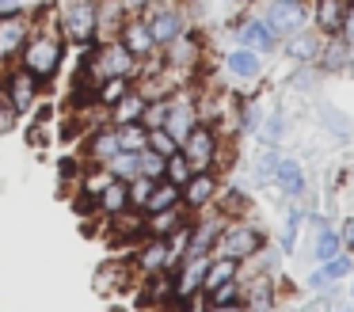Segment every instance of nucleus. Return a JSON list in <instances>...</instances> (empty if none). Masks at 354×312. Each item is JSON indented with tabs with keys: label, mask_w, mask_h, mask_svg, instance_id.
Here are the masks:
<instances>
[{
	"label": "nucleus",
	"mask_w": 354,
	"mask_h": 312,
	"mask_svg": "<svg viewBox=\"0 0 354 312\" xmlns=\"http://www.w3.org/2000/svg\"><path fill=\"white\" fill-rule=\"evenodd\" d=\"M198 126V103H194V88H183L171 95V111H168V122H164V129H168L171 137H176L179 145L191 137V129Z\"/></svg>",
	"instance_id": "ddd939ff"
},
{
	"label": "nucleus",
	"mask_w": 354,
	"mask_h": 312,
	"mask_svg": "<svg viewBox=\"0 0 354 312\" xmlns=\"http://www.w3.org/2000/svg\"><path fill=\"white\" fill-rule=\"evenodd\" d=\"M339 240H343V251L354 255V217H346L343 225H339Z\"/></svg>",
	"instance_id": "49530a36"
},
{
	"label": "nucleus",
	"mask_w": 354,
	"mask_h": 312,
	"mask_svg": "<svg viewBox=\"0 0 354 312\" xmlns=\"http://www.w3.org/2000/svg\"><path fill=\"white\" fill-rule=\"evenodd\" d=\"M0 95L8 99L12 107H16V114L24 118V114H31L35 107H39L42 99V84L35 80L27 68L19 65H4V73H0Z\"/></svg>",
	"instance_id": "423d86ee"
},
{
	"label": "nucleus",
	"mask_w": 354,
	"mask_h": 312,
	"mask_svg": "<svg viewBox=\"0 0 354 312\" xmlns=\"http://www.w3.org/2000/svg\"><path fill=\"white\" fill-rule=\"evenodd\" d=\"M278 156H282V152H278V145H263V152L255 156V183H270Z\"/></svg>",
	"instance_id": "58836bf2"
},
{
	"label": "nucleus",
	"mask_w": 354,
	"mask_h": 312,
	"mask_svg": "<svg viewBox=\"0 0 354 312\" xmlns=\"http://www.w3.org/2000/svg\"><path fill=\"white\" fill-rule=\"evenodd\" d=\"M16 126H19V114H16V107H12L8 99L0 95V134H12Z\"/></svg>",
	"instance_id": "37998d69"
},
{
	"label": "nucleus",
	"mask_w": 354,
	"mask_h": 312,
	"mask_svg": "<svg viewBox=\"0 0 354 312\" xmlns=\"http://www.w3.org/2000/svg\"><path fill=\"white\" fill-rule=\"evenodd\" d=\"M263 248H267L263 228L255 225V221H248V217H236V221H225L221 225V236H217V244H214V255H229V259H236V263H244V259L259 255Z\"/></svg>",
	"instance_id": "7ed1b4c3"
},
{
	"label": "nucleus",
	"mask_w": 354,
	"mask_h": 312,
	"mask_svg": "<svg viewBox=\"0 0 354 312\" xmlns=\"http://www.w3.org/2000/svg\"><path fill=\"white\" fill-rule=\"evenodd\" d=\"M255 134H259L263 145H282V137H286V114H282V107H274V111L263 114L259 126H255Z\"/></svg>",
	"instance_id": "2f4dec72"
},
{
	"label": "nucleus",
	"mask_w": 354,
	"mask_h": 312,
	"mask_svg": "<svg viewBox=\"0 0 354 312\" xmlns=\"http://www.w3.org/2000/svg\"><path fill=\"white\" fill-rule=\"evenodd\" d=\"M202 57H206V35H202L198 27L183 30L176 42L160 46V61H164V65L179 68V73H187V76H194V68L202 65Z\"/></svg>",
	"instance_id": "6e6552de"
},
{
	"label": "nucleus",
	"mask_w": 354,
	"mask_h": 312,
	"mask_svg": "<svg viewBox=\"0 0 354 312\" xmlns=\"http://www.w3.org/2000/svg\"><path fill=\"white\" fill-rule=\"evenodd\" d=\"M183 221H191V213H187V205H176V210H160V213H145V228L149 236H164L168 240L171 232H176Z\"/></svg>",
	"instance_id": "bb28decb"
},
{
	"label": "nucleus",
	"mask_w": 354,
	"mask_h": 312,
	"mask_svg": "<svg viewBox=\"0 0 354 312\" xmlns=\"http://www.w3.org/2000/svg\"><path fill=\"white\" fill-rule=\"evenodd\" d=\"M346 12H351V0H308V23H313V30H320L324 38L343 35Z\"/></svg>",
	"instance_id": "4468645a"
},
{
	"label": "nucleus",
	"mask_w": 354,
	"mask_h": 312,
	"mask_svg": "<svg viewBox=\"0 0 354 312\" xmlns=\"http://www.w3.org/2000/svg\"><path fill=\"white\" fill-rule=\"evenodd\" d=\"M168 111H171V99H149L145 114H141V126H145V129H164Z\"/></svg>",
	"instance_id": "4c0bfd02"
},
{
	"label": "nucleus",
	"mask_w": 354,
	"mask_h": 312,
	"mask_svg": "<svg viewBox=\"0 0 354 312\" xmlns=\"http://www.w3.org/2000/svg\"><path fill=\"white\" fill-rule=\"evenodd\" d=\"M31 122H35V126H50V122H54V107L39 99V107L31 111Z\"/></svg>",
	"instance_id": "a18cd8bd"
},
{
	"label": "nucleus",
	"mask_w": 354,
	"mask_h": 312,
	"mask_svg": "<svg viewBox=\"0 0 354 312\" xmlns=\"http://www.w3.org/2000/svg\"><path fill=\"white\" fill-rule=\"evenodd\" d=\"M263 19L270 23V30H274L278 38H290V35H301L305 27H313L308 23V0L305 4H282V0H263Z\"/></svg>",
	"instance_id": "1a4fd4ad"
},
{
	"label": "nucleus",
	"mask_w": 354,
	"mask_h": 312,
	"mask_svg": "<svg viewBox=\"0 0 354 312\" xmlns=\"http://www.w3.org/2000/svg\"><path fill=\"white\" fill-rule=\"evenodd\" d=\"M176 205H183V187L160 179L153 187V194H149V202H145V210H141V213H160V210H176Z\"/></svg>",
	"instance_id": "c85d7f7f"
},
{
	"label": "nucleus",
	"mask_w": 354,
	"mask_h": 312,
	"mask_svg": "<svg viewBox=\"0 0 354 312\" xmlns=\"http://www.w3.org/2000/svg\"><path fill=\"white\" fill-rule=\"evenodd\" d=\"M179 152L191 160L194 172H217V175H221V164L232 156L229 137H221L217 126H209V122H198V126L191 129V137L179 145Z\"/></svg>",
	"instance_id": "f03ea898"
},
{
	"label": "nucleus",
	"mask_w": 354,
	"mask_h": 312,
	"mask_svg": "<svg viewBox=\"0 0 354 312\" xmlns=\"http://www.w3.org/2000/svg\"><path fill=\"white\" fill-rule=\"evenodd\" d=\"M282 4H305V0H282Z\"/></svg>",
	"instance_id": "864d4df0"
},
{
	"label": "nucleus",
	"mask_w": 354,
	"mask_h": 312,
	"mask_svg": "<svg viewBox=\"0 0 354 312\" xmlns=\"http://www.w3.org/2000/svg\"><path fill=\"white\" fill-rule=\"evenodd\" d=\"M16 8H24L19 0H0V12H16Z\"/></svg>",
	"instance_id": "603ef678"
},
{
	"label": "nucleus",
	"mask_w": 354,
	"mask_h": 312,
	"mask_svg": "<svg viewBox=\"0 0 354 312\" xmlns=\"http://www.w3.org/2000/svg\"><path fill=\"white\" fill-rule=\"evenodd\" d=\"M35 30V12L27 8H16V12H0V68L16 65L24 42L31 38Z\"/></svg>",
	"instance_id": "0eeeda50"
},
{
	"label": "nucleus",
	"mask_w": 354,
	"mask_h": 312,
	"mask_svg": "<svg viewBox=\"0 0 354 312\" xmlns=\"http://www.w3.org/2000/svg\"><path fill=\"white\" fill-rule=\"evenodd\" d=\"M240 278V263L229 255H209V266H206V282H202V297H209L217 286H225V282Z\"/></svg>",
	"instance_id": "b1692460"
},
{
	"label": "nucleus",
	"mask_w": 354,
	"mask_h": 312,
	"mask_svg": "<svg viewBox=\"0 0 354 312\" xmlns=\"http://www.w3.org/2000/svg\"><path fill=\"white\" fill-rule=\"evenodd\" d=\"M320 126L328 129L331 137H339V141H351V137H354V122L346 118L339 107H331V103H320Z\"/></svg>",
	"instance_id": "7c9ffc66"
},
{
	"label": "nucleus",
	"mask_w": 354,
	"mask_h": 312,
	"mask_svg": "<svg viewBox=\"0 0 354 312\" xmlns=\"http://www.w3.org/2000/svg\"><path fill=\"white\" fill-rule=\"evenodd\" d=\"M160 179H145V175H138V179H130V210H145L149 194H153V187Z\"/></svg>",
	"instance_id": "79ce46f5"
},
{
	"label": "nucleus",
	"mask_w": 354,
	"mask_h": 312,
	"mask_svg": "<svg viewBox=\"0 0 354 312\" xmlns=\"http://www.w3.org/2000/svg\"><path fill=\"white\" fill-rule=\"evenodd\" d=\"M308 251H313V259H316V263H328L331 255H339V251H343V240H339V228H335V225H324L320 232L313 236Z\"/></svg>",
	"instance_id": "c756f323"
},
{
	"label": "nucleus",
	"mask_w": 354,
	"mask_h": 312,
	"mask_svg": "<svg viewBox=\"0 0 354 312\" xmlns=\"http://www.w3.org/2000/svg\"><path fill=\"white\" fill-rule=\"evenodd\" d=\"M130 91H133V76H103V80H95V107L111 111Z\"/></svg>",
	"instance_id": "a878e982"
},
{
	"label": "nucleus",
	"mask_w": 354,
	"mask_h": 312,
	"mask_svg": "<svg viewBox=\"0 0 354 312\" xmlns=\"http://www.w3.org/2000/svg\"><path fill=\"white\" fill-rule=\"evenodd\" d=\"M118 42H122L138 61L153 57V53L160 50V46L153 42V35H149V27H145V19H141V15H130V19L122 23V30H118Z\"/></svg>",
	"instance_id": "aec40b11"
},
{
	"label": "nucleus",
	"mask_w": 354,
	"mask_h": 312,
	"mask_svg": "<svg viewBox=\"0 0 354 312\" xmlns=\"http://www.w3.org/2000/svg\"><path fill=\"white\" fill-rule=\"evenodd\" d=\"M343 38L354 46V0H351V12H346V23H343Z\"/></svg>",
	"instance_id": "8fccbe9b"
},
{
	"label": "nucleus",
	"mask_w": 354,
	"mask_h": 312,
	"mask_svg": "<svg viewBox=\"0 0 354 312\" xmlns=\"http://www.w3.org/2000/svg\"><path fill=\"white\" fill-rule=\"evenodd\" d=\"M130 278H133L130 259H126V263H103L100 270H95V289H100V293H115V289L130 286Z\"/></svg>",
	"instance_id": "cd10ccee"
},
{
	"label": "nucleus",
	"mask_w": 354,
	"mask_h": 312,
	"mask_svg": "<svg viewBox=\"0 0 354 312\" xmlns=\"http://www.w3.org/2000/svg\"><path fill=\"white\" fill-rule=\"evenodd\" d=\"M206 304H244V282L240 278H232V282H225V286H217L209 297H202Z\"/></svg>",
	"instance_id": "e433bc0d"
},
{
	"label": "nucleus",
	"mask_w": 354,
	"mask_h": 312,
	"mask_svg": "<svg viewBox=\"0 0 354 312\" xmlns=\"http://www.w3.org/2000/svg\"><path fill=\"white\" fill-rule=\"evenodd\" d=\"M118 134V149L122 152H141L149 145V129L141 126V122H130V126H115Z\"/></svg>",
	"instance_id": "72a5a7b5"
},
{
	"label": "nucleus",
	"mask_w": 354,
	"mask_h": 312,
	"mask_svg": "<svg viewBox=\"0 0 354 312\" xmlns=\"http://www.w3.org/2000/svg\"><path fill=\"white\" fill-rule=\"evenodd\" d=\"M217 190H221V175H217V172H194L191 183L183 187V205H187V213L194 217V213L214 210Z\"/></svg>",
	"instance_id": "2eb2a0df"
},
{
	"label": "nucleus",
	"mask_w": 354,
	"mask_h": 312,
	"mask_svg": "<svg viewBox=\"0 0 354 312\" xmlns=\"http://www.w3.org/2000/svg\"><path fill=\"white\" fill-rule=\"evenodd\" d=\"M118 134H115V126L111 122H103V126H92L84 134V141H80V160L84 164H92V167H103L111 156H118Z\"/></svg>",
	"instance_id": "f8f14e48"
},
{
	"label": "nucleus",
	"mask_w": 354,
	"mask_h": 312,
	"mask_svg": "<svg viewBox=\"0 0 354 312\" xmlns=\"http://www.w3.org/2000/svg\"><path fill=\"white\" fill-rule=\"evenodd\" d=\"M191 175H194V167H191V160H187L183 152H176V156L164 160V179H168V183L187 187V183H191Z\"/></svg>",
	"instance_id": "f704fd0d"
},
{
	"label": "nucleus",
	"mask_w": 354,
	"mask_h": 312,
	"mask_svg": "<svg viewBox=\"0 0 354 312\" xmlns=\"http://www.w3.org/2000/svg\"><path fill=\"white\" fill-rule=\"evenodd\" d=\"M346 312H354V309H346Z\"/></svg>",
	"instance_id": "4d7b16f0"
},
{
	"label": "nucleus",
	"mask_w": 354,
	"mask_h": 312,
	"mask_svg": "<svg viewBox=\"0 0 354 312\" xmlns=\"http://www.w3.org/2000/svg\"><path fill=\"white\" fill-rule=\"evenodd\" d=\"M221 61H225V73L240 84H255L267 73V68H263V53L248 50V46H236V42H232V50H225Z\"/></svg>",
	"instance_id": "f3484780"
},
{
	"label": "nucleus",
	"mask_w": 354,
	"mask_h": 312,
	"mask_svg": "<svg viewBox=\"0 0 354 312\" xmlns=\"http://www.w3.org/2000/svg\"><path fill=\"white\" fill-rule=\"evenodd\" d=\"M65 53H69V42L62 38L57 23H42L39 15H35V30H31V38L24 42V50H19L16 65L27 68V73H31L35 80L46 88V84L54 80L57 73H62Z\"/></svg>",
	"instance_id": "f257e3e1"
},
{
	"label": "nucleus",
	"mask_w": 354,
	"mask_h": 312,
	"mask_svg": "<svg viewBox=\"0 0 354 312\" xmlns=\"http://www.w3.org/2000/svg\"><path fill=\"white\" fill-rule=\"evenodd\" d=\"M270 183H274V190H278V194H286L290 202H301V198H305V190H308L305 164H301V160H293V156H278Z\"/></svg>",
	"instance_id": "dca6fc26"
},
{
	"label": "nucleus",
	"mask_w": 354,
	"mask_h": 312,
	"mask_svg": "<svg viewBox=\"0 0 354 312\" xmlns=\"http://www.w3.org/2000/svg\"><path fill=\"white\" fill-rule=\"evenodd\" d=\"M232 42L248 46V50H255V53H263V57H267V53H278L282 38H278L274 30H270V23L255 12V15H244V19L232 27Z\"/></svg>",
	"instance_id": "9d476101"
},
{
	"label": "nucleus",
	"mask_w": 354,
	"mask_h": 312,
	"mask_svg": "<svg viewBox=\"0 0 354 312\" xmlns=\"http://www.w3.org/2000/svg\"><path fill=\"white\" fill-rule=\"evenodd\" d=\"M320 274L331 282V286H335V282H346V278L354 274V255H351V251H339V255H331L328 263H320Z\"/></svg>",
	"instance_id": "473e14b6"
},
{
	"label": "nucleus",
	"mask_w": 354,
	"mask_h": 312,
	"mask_svg": "<svg viewBox=\"0 0 354 312\" xmlns=\"http://www.w3.org/2000/svg\"><path fill=\"white\" fill-rule=\"evenodd\" d=\"M305 286H308V289H331V282L324 278L320 270H313V274H308V278H305Z\"/></svg>",
	"instance_id": "09e8293b"
},
{
	"label": "nucleus",
	"mask_w": 354,
	"mask_h": 312,
	"mask_svg": "<svg viewBox=\"0 0 354 312\" xmlns=\"http://www.w3.org/2000/svg\"><path fill=\"white\" fill-rule=\"evenodd\" d=\"M141 19H145L149 35H153L156 46H168L176 42L183 30H191V15H187V4L183 0H153V4L141 12Z\"/></svg>",
	"instance_id": "20e7f679"
},
{
	"label": "nucleus",
	"mask_w": 354,
	"mask_h": 312,
	"mask_svg": "<svg viewBox=\"0 0 354 312\" xmlns=\"http://www.w3.org/2000/svg\"><path fill=\"white\" fill-rule=\"evenodd\" d=\"M118 4L126 8V15H141L149 4H153V0H118Z\"/></svg>",
	"instance_id": "de8ad7c7"
},
{
	"label": "nucleus",
	"mask_w": 354,
	"mask_h": 312,
	"mask_svg": "<svg viewBox=\"0 0 354 312\" xmlns=\"http://www.w3.org/2000/svg\"><path fill=\"white\" fill-rule=\"evenodd\" d=\"M183 4H198V0H183Z\"/></svg>",
	"instance_id": "5fc2aeb1"
},
{
	"label": "nucleus",
	"mask_w": 354,
	"mask_h": 312,
	"mask_svg": "<svg viewBox=\"0 0 354 312\" xmlns=\"http://www.w3.org/2000/svg\"><path fill=\"white\" fill-rule=\"evenodd\" d=\"M145 103H149V99L141 95L138 88H133L130 95H122V99H118V103L107 111V122H111V126H130V122H141V114H145Z\"/></svg>",
	"instance_id": "393cba45"
},
{
	"label": "nucleus",
	"mask_w": 354,
	"mask_h": 312,
	"mask_svg": "<svg viewBox=\"0 0 354 312\" xmlns=\"http://www.w3.org/2000/svg\"><path fill=\"white\" fill-rule=\"evenodd\" d=\"M221 225H225V217H217V213H209V210L194 213L187 255H214V244H217V236H221Z\"/></svg>",
	"instance_id": "6ab92c4d"
},
{
	"label": "nucleus",
	"mask_w": 354,
	"mask_h": 312,
	"mask_svg": "<svg viewBox=\"0 0 354 312\" xmlns=\"http://www.w3.org/2000/svg\"><path fill=\"white\" fill-rule=\"evenodd\" d=\"M320 76V65H297V76H293V91H308V84Z\"/></svg>",
	"instance_id": "c03bdc74"
},
{
	"label": "nucleus",
	"mask_w": 354,
	"mask_h": 312,
	"mask_svg": "<svg viewBox=\"0 0 354 312\" xmlns=\"http://www.w3.org/2000/svg\"><path fill=\"white\" fill-rule=\"evenodd\" d=\"M351 297H354V282H351Z\"/></svg>",
	"instance_id": "6e6d98bb"
},
{
	"label": "nucleus",
	"mask_w": 354,
	"mask_h": 312,
	"mask_svg": "<svg viewBox=\"0 0 354 312\" xmlns=\"http://www.w3.org/2000/svg\"><path fill=\"white\" fill-rule=\"evenodd\" d=\"M149 149H153L156 156L168 160V156H176V152H179V141L168 134V129H149Z\"/></svg>",
	"instance_id": "a19ab883"
},
{
	"label": "nucleus",
	"mask_w": 354,
	"mask_h": 312,
	"mask_svg": "<svg viewBox=\"0 0 354 312\" xmlns=\"http://www.w3.org/2000/svg\"><path fill=\"white\" fill-rule=\"evenodd\" d=\"M130 270L138 282L153 278V274H164L168 270V240H164V236H145V240L130 251Z\"/></svg>",
	"instance_id": "9b49d317"
},
{
	"label": "nucleus",
	"mask_w": 354,
	"mask_h": 312,
	"mask_svg": "<svg viewBox=\"0 0 354 312\" xmlns=\"http://www.w3.org/2000/svg\"><path fill=\"white\" fill-rule=\"evenodd\" d=\"M278 50H282L293 65H316V57H320V50H324V35H320V30H313V27H305L301 35L282 38Z\"/></svg>",
	"instance_id": "a211bd4d"
},
{
	"label": "nucleus",
	"mask_w": 354,
	"mask_h": 312,
	"mask_svg": "<svg viewBox=\"0 0 354 312\" xmlns=\"http://www.w3.org/2000/svg\"><path fill=\"white\" fill-rule=\"evenodd\" d=\"M57 30L69 46H92L95 42V0H65L57 15Z\"/></svg>",
	"instance_id": "39448f33"
},
{
	"label": "nucleus",
	"mask_w": 354,
	"mask_h": 312,
	"mask_svg": "<svg viewBox=\"0 0 354 312\" xmlns=\"http://www.w3.org/2000/svg\"><path fill=\"white\" fill-rule=\"evenodd\" d=\"M130 210V183L126 179H111L107 187L95 194V213L100 217H115V213Z\"/></svg>",
	"instance_id": "5701e85b"
},
{
	"label": "nucleus",
	"mask_w": 354,
	"mask_h": 312,
	"mask_svg": "<svg viewBox=\"0 0 354 312\" xmlns=\"http://www.w3.org/2000/svg\"><path fill=\"white\" fill-rule=\"evenodd\" d=\"M202 312H248L244 304H202Z\"/></svg>",
	"instance_id": "3c124183"
},
{
	"label": "nucleus",
	"mask_w": 354,
	"mask_h": 312,
	"mask_svg": "<svg viewBox=\"0 0 354 312\" xmlns=\"http://www.w3.org/2000/svg\"><path fill=\"white\" fill-rule=\"evenodd\" d=\"M107 175H115V179H138V152H118V156H111L107 164Z\"/></svg>",
	"instance_id": "c9c22d12"
},
{
	"label": "nucleus",
	"mask_w": 354,
	"mask_h": 312,
	"mask_svg": "<svg viewBox=\"0 0 354 312\" xmlns=\"http://www.w3.org/2000/svg\"><path fill=\"white\" fill-rule=\"evenodd\" d=\"M316 65H320V73H346V68H354V46L343 35L324 38V50L316 57Z\"/></svg>",
	"instance_id": "412c9836"
},
{
	"label": "nucleus",
	"mask_w": 354,
	"mask_h": 312,
	"mask_svg": "<svg viewBox=\"0 0 354 312\" xmlns=\"http://www.w3.org/2000/svg\"><path fill=\"white\" fill-rule=\"evenodd\" d=\"M126 19H130V15H126V8L118 4V0H95V42L118 38V30H122Z\"/></svg>",
	"instance_id": "4be33fe9"
},
{
	"label": "nucleus",
	"mask_w": 354,
	"mask_h": 312,
	"mask_svg": "<svg viewBox=\"0 0 354 312\" xmlns=\"http://www.w3.org/2000/svg\"><path fill=\"white\" fill-rule=\"evenodd\" d=\"M138 175H145V179H164V156H156L149 145L138 152Z\"/></svg>",
	"instance_id": "ea45409f"
}]
</instances>
